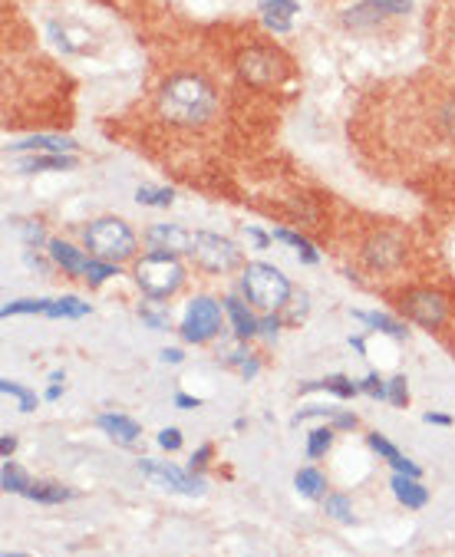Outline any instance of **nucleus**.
I'll list each match as a JSON object with an SVG mask.
<instances>
[{
  "label": "nucleus",
  "instance_id": "obj_15",
  "mask_svg": "<svg viewBox=\"0 0 455 557\" xmlns=\"http://www.w3.org/2000/svg\"><path fill=\"white\" fill-rule=\"evenodd\" d=\"M224 307H228V317H232V323H235V333L242 341H248V337H255V333L261 330V323L255 320V313L238 300V297H228L224 300Z\"/></svg>",
  "mask_w": 455,
  "mask_h": 557
},
{
  "label": "nucleus",
  "instance_id": "obj_39",
  "mask_svg": "<svg viewBox=\"0 0 455 557\" xmlns=\"http://www.w3.org/2000/svg\"><path fill=\"white\" fill-rule=\"evenodd\" d=\"M175 403H179L182 409H198V406H201V399H192V396H179Z\"/></svg>",
  "mask_w": 455,
  "mask_h": 557
},
{
  "label": "nucleus",
  "instance_id": "obj_28",
  "mask_svg": "<svg viewBox=\"0 0 455 557\" xmlns=\"http://www.w3.org/2000/svg\"><path fill=\"white\" fill-rule=\"evenodd\" d=\"M0 389H4L8 396H14V399L21 403V409H24V412L37 409V396H34L30 389H24L21 383H11V380H4V383H0Z\"/></svg>",
  "mask_w": 455,
  "mask_h": 557
},
{
  "label": "nucleus",
  "instance_id": "obj_10",
  "mask_svg": "<svg viewBox=\"0 0 455 557\" xmlns=\"http://www.w3.org/2000/svg\"><path fill=\"white\" fill-rule=\"evenodd\" d=\"M139 469H143L149 479H156V482H162V485H169V488H175V492H185V495H201V492H205V482H201V479L185 475V472H179L175 466L143 459V462H139Z\"/></svg>",
  "mask_w": 455,
  "mask_h": 557
},
{
  "label": "nucleus",
  "instance_id": "obj_38",
  "mask_svg": "<svg viewBox=\"0 0 455 557\" xmlns=\"http://www.w3.org/2000/svg\"><path fill=\"white\" fill-rule=\"evenodd\" d=\"M17 449V438L14 435H4V442H0V453H4V459Z\"/></svg>",
  "mask_w": 455,
  "mask_h": 557
},
{
  "label": "nucleus",
  "instance_id": "obj_32",
  "mask_svg": "<svg viewBox=\"0 0 455 557\" xmlns=\"http://www.w3.org/2000/svg\"><path fill=\"white\" fill-rule=\"evenodd\" d=\"M386 399H390L393 406H406L409 389H406V380H403V376H396V380H390V383H386Z\"/></svg>",
  "mask_w": 455,
  "mask_h": 557
},
{
  "label": "nucleus",
  "instance_id": "obj_8",
  "mask_svg": "<svg viewBox=\"0 0 455 557\" xmlns=\"http://www.w3.org/2000/svg\"><path fill=\"white\" fill-rule=\"evenodd\" d=\"M364 261H367L370 271L386 274V271H393V268H399V264L406 261V245H403V238L393 235V232H377V235L364 245Z\"/></svg>",
  "mask_w": 455,
  "mask_h": 557
},
{
  "label": "nucleus",
  "instance_id": "obj_27",
  "mask_svg": "<svg viewBox=\"0 0 455 557\" xmlns=\"http://www.w3.org/2000/svg\"><path fill=\"white\" fill-rule=\"evenodd\" d=\"M4 488H8V492H21V495H27L30 479H27L14 462H4Z\"/></svg>",
  "mask_w": 455,
  "mask_h": 557
},
{
  "label": "nucleus",
  "instance_id": "obj_19",
  "mask_svg": "<svg viewBox=\"0 0 455 557\" xmlns=\"http://www.w3.org/2000/svg\"><path fill=\"white\" fill-rule=\"evenodd\" d=\"M47 169L66 172V169H76V159H66V156H44V159H30V162L21 165V172H47Z\"/></svg>",
  "mask_w": 455,
  "mask_h": 557
},
{
  "label": "nucleus",
  "instance_id": "obj_9",
  "mask_svg": "<svg viewBox=\"0 0 455 557\" xmlns=\"http://www.w3.org/2000/svg\"><path fill=\"white\" fill-rule=\"evenodd\" d=\"M284 73H287L284 70V60L278 53H271V50L255 47V50H248L242 57V76L248 83H255V86H274V83L284 79Z\"/></svg>",
  "mask_w": 455,
  "mask_h": 557
},
{
  "label": "nucleus",
  "instance_id": "obj_37",
  "mask_svg": "<svg viewBox=\"0 0 455 557\" xmlns=\"http://www.w3.org/2000/svg\"><path fill=\"white\" fill-rule=\"evenodd\" d=\"M333 422H336L340 429H354V425H357V416H347V412H333Z\"/></svg>",
  "mask_w": 455,
  "mask_h": 557
},
{
  "label": "nucleus",
  "instance_id": "obj_17",
  "mask_svg": "<svg viewBox=\"0 0 455 557\" xmlns=\"http://www.w3.org/2000/svg\"><path fill=\"white\" fill-rule=\"evenodd\" d=\"M27 498L44 502V505H60V502L73 498V492H70V488H63V485H53V482H30Z\"/></svg>",
  "mask_w": 455,
  "mask_h": 557
},
{
  "label": "nucleus",
  "instance_id": "obj_7",
  "mask_svg": "<svg viewBox=\"0 0 455 557\" xmlns=\"http://www.w3.org/2000/svg\"><path fill=\"white\" fill-rule=\"evenodd\" d=\"M221 330V307L211 297H198L188 304L185 320H182V337L188 344H205L211 337H218Z\"/></svg>",
  "mask_w": 455,
  "mask_h": 557
},
{
  "label": "nucleus",
  "instance_id": "obj_42",
  "mask_svg": "<svg viewBox=\"0 0 455 557\" xmlns=\"http://www.w3.org/2000/svg\"><path fill=\"white\" fill-rule=\"evenodd\" d=\"M426 422H442V425H445V422H448V416H426Z\"/></svg>",
  "mask_w": 455,
  "mask_h": 557
},
{
  "label": "nucleus",
  "instance_id": "obj_25",
  "mask_svg": "<svg viewBox=\"0 0 455 557\" xmlns=\"http://www.w3.org/2000/svg\"><path fill=\"white\" fill-rule=\"evenodd\" d=\"M294 11H297V8L291 4V0H268V24L287 27V17H291Z\"/></svg>",
  "mask_w": 455,
  "mask_h": 557
},
{
  "label": "nucleus",
  "instance_id": "obj_21",
  "mask_svg": "<svg viewBox=\"0 0 455 557\" xmlns=\"http://www.w3.org/2000/svg\"><path fill=\"white\" fill-rule=\"evenodd\" d=\"M47 313L50 317H86L89 313V304H83L76 297H63V300H50Z\"/></svg>",
  "mask_w": 455,
  "mask_h": 557
},
{
  "label": "nucleus",
  "instance_id": "obj_16",
  "mask_svg": "<svg viewBox=\"0 0 455 557\" xmlns=\"http://www.w3.org/2000/svg\"><path fill=\"white\" fill-rule=\"evenodd\" d=\"M393 492H396V498L406 505V508H422L426 502H429V492L416 482V475H396L393 479Z\"/></svg>",
  "mask_w": 455,
  "mask_h": 557
},
{
  "label": "nucleus",
  "instance_id": "obj_6",
  "mask_svg": "<svg viewBox=\"0 0 455 557\" xmlns=\"http://www.w3.org/2000/svg\"><path fill=\"white\" fill-rule=\"evenodd\" d=\"M399 310L413 320V323H419V326H426V330H439L442 326V320H445V297L442 294H435V290H426V287H409V290H403L399 297Z\"/></svg>",
  "mask_w": 455,
  "mask_h": 557
},
{
  "label": "nucleus",
  "instance_id": "obj_40",
  "mask_svg": "<svg viewBox=\"0 0 455 557\" xmlns=\"http://www.w3.org/2000/svg\"><path fill=\"white\" fill-rule=\"evenodd\" d=\"M261 330L268 333V337H271V333L278 330V320H261Z\"/></svg>",
  "mask_w": 455,
  "mask_h": 557
},
{
  "label": "nucleus",
  "instance_id": "obj_2",
  "mask_svg": "<svg viewBox=\"0 0 455 557\" xmlns=\"http://www.w3.org/2000/svg\"><path fill=\"white\" fill-rule=\"evenodd\" d=\"M136 284L146 297L152 300H169L172 294H179V287L185 284V268L175 258V251H149L136 261Z\"/></svg>",
  "mask_w": 455,
  "mask_h": 557
},
{
  "label": "nucleus",
  "instance_id": "obj_1",
  "mask_svg": "<svg viewBox=\"0 0 455 557\" xmlns=\"http://www.w3.org/2000/svg\"><path fill=\"white\" fill-rule=\"evenodd\" d=\"M159 109L172 126H201L214 116L218 96L198 73H175L159 92Z\"/></svg>",
  "mask_w": 455,
  "mask_h": 557
},
{
  "label": "nucleus",
  "instance_id": "obj_41",
  "mask_svg": "<svg viewBox=\"0 0 455 557\" xmlns=\"http://www.w3.org/2000/svg\"><path fill=\"white\" fill-rule=\"evenodd\" d=\"M162 357H165L169 363H179V360H182V354H179V350H165Z\"/></svg>",
  "mask_w": 455,
  "mask_h": 557
},
{
  "label": "nucleus",
  "instance_id": "obj_11",
  "mask_svg": "<svg viewBox=\"0 0 455 557\" xmlns=\"http://www.w3.org/2000/svg\"><path fill=\"white\" fill-rule=\"evenodd\" d=\"M99 429H102L112 442H120V445H136L139 435H143L139 422H133L130 416H112V412L99 416Z\"/></svg>",
  "mask_w": 455,
  "mask_h": 557
},
{
  "label": "nucleus",
  "instance_id": "obj_13",
  "mask_svg": "<svg viewBox=\"0 0 455 557\" xmlns=\"http://www.w3.org/2000/svg\"><path fill=\"white\" fill-rule=\"evenodd\" d=\"M149 242L159 248V251H192V235L188 232H182V228H175V225H159V228H152L149 232Z\"/></svg>",
  "mask_w": 455,
  "mask_h": 557
},
{
  "label": "nucleus",
  "instance_id": "obj_31",
  "mask_svg": "<svg viewBox=\"0 0 455 557\" xmlns=\"http://www.w3.org/2000/svg\"><path fill=\"white\" fill-rule=\"evenodd\" d=\"M313 386L330 389V393H336V396H347V399L360 393V386H357V383H351V380H344V376H333V380H323V383H313Z\"/></svg>",
  "mask_w": 455,
  "mask_h": 557
},
{
  "label": "nucleus",
  "instance_id": "obj_29",
  "mask_svg": "<svg viewBox=\"0 0 455 557\" xmlns=\"http://www.w3.org/2000/svg\"><path fill=\"white\" fill-rule=\"evenodd\" d=\"M136 198L143 201V205H159V208H165V205H172V188H149V185H143L139 191H136Z\"/></svg>",
  "mask_w": 455,
  "mask_h": 557
},
{
  "label": "nucleus",
  "instance_id": "obj_26",
  "mask_svg": "<svg viewBox=\"0 0 455 557\" xmlns=\"http://www.w3.org/2000/svg\"><path fill=\"white\" fill-rule=\"evenodd\" d=\"M274 238H278V242H284V245H291V248H297V251H300V258H304L307 264H317V251H313L300 235H291V232H284V228H281V232H274Z\"/></svg>",
  "mask_w": 455,
  "mask_h": 557
},
{
  "label": "nucleus",
  "instance_id": "obj_20",
  "mask_svg": "<svg viewBox=\"0 0 455 557\" xmlns=\"http://www.w3.org/2000/svg\"><path fill=\"white\" fill-rule=\"evenodd\" d=\"M435 129L455 143V96H448L439 109H435Z\"/></svg>",
  "mask_w": 455,
  "mask_h": 557
},
{
  "label": "nucleus",
  "instance_id": "obj_34",
  "mask_svg": "<svg viewBox=\"0 0 455 557\" xmlns=\"http://www.w3.org/2000/svg\"><path fill=\"white\" fill-rule=\"evenodd\" d=\"M159 445H162V449H169V453H175L179 445H182V432H179V429H165V432L159 435Z\"/></svg>",
  "mask_w": 455,
  "mask_h": 557
},
{
  "label": "nucleus",
  "instance_id": "obj_3",
  "mask_svg": "<svg viewBox=\"0 0 455 557\" xmlns=\"http://www.w3.org/2000/svg\"><path fill=\"white\" fill-rule=\"evenodd\" d=\"M86 248L102 261H126L136 255V232L123 218H96L83 232Z\"/></svg>",
  "mask_w": 455,
  "mask_h": 557
},
{
  "label": "nucleus",
  "instance_id": "obj_14",
  "mask_svg": "<svg viewBox=\"0 0 455 557\" xmlns=\"http://www.w3.org/2000/svg\"><path fill=\"white\" fill-rule=\"evenodd\" d=\"M370 449H373V453H380V456H383L396 472H403V475H416V479H419V466H413V462L396 449V445H390L380 432H373V435H370Z\"/></svg>",
  "mask_w": 455,
  "mask_h": 557
},
{
  "label": "nucleus",
  "instance_id": "obj_4",
  "mask_svg": "<svg viewBox=\"0 0 455 557\" xmlns=\"http://www.w3.org/2000/svg\"><path fill=\"white\" fill-rule=\"evenodd\" d=\"M248 300L261 310H278L287 304L291 297V281L274 268V264H248L245 268V281H242Z\"/></svg>",
  "mask_w": 455,
  "mask_h": 557
},
{
  "label": "nucleus",
  "instance_id": "obj_23",
  "mask_svg": "<svg viewBox=\"0 0 455 557\" xmlns=\"http://www.w3.org/2000/svg\"><path fill=\"white\" fill-rule=\"evenodd\" d=\"M14 152H24V149H44V152H66V149H73V143H66V139H50V136H40V139H27V143H17V146H11Z\"/></svg>",
  "mask_w": 455,
  "mask_h": 557
},
{
  "label": "nucleus",
  "instance_id": "obj_33",
  "mask_svg": "<svg viewBox=\"0 0 455 557\" xmlns=\"http://www.w3.org/2000/svg\"><path fill=\"white\" fill-rule=\"evenodd\" d=\"M360 389H364V393H370V396H380V399H386V383H383L380 376H373V373H370V376L360 383Z\"/></svg>",
  "mask_w": 455,
  "mask_h": 557
},
{
  "label": "nucleus",
  "instance_id": "obj_36",
  "mask_svg": "<svg viewBox=\"0 0 455 557\" xmlns=\"http://www.w3.org/2000/svg\"><path fill=\"white\" fill-rule=\"evenodd\" d=\"M208 456H211V445H201V449L192 456V472H195V469H201V466L208 462Z\"/></svg>",
  "mask_w": 455,
  "mask_h": 557
},
{
  "label": "nucleus",
  "instance_id": "obj_24",
  "mask_svg": "<svg viewBox=\"0 0 455 557\" xmlns=\"http://www.w3.org/2000/svg\"><path fill=\"white\" fill-rule=\"evenodd\" d=\"M360 320H367L370 326H380L383 333H390V337H406V326L403 323H396V320H390V317H380V313H357Z\"/></svg>",
  "mask_w": 455,
  "mask_h": 557
},
{
  "label": "nucleus",
  "instance_id": "obj_5",
  "mask_svg": "<svg viewBox=\"0 0 455 557\" xmlns=\"http://www.w3.org/2000/svg\"><path fill=\"white\" fill-rule=\"evenodd\" d=\"M188 255L211 274H228L242 261V251L232 242L221 238V235H208V232L192 235V251Z\"/></svg>",
  "mask_w": 455,
  "mask_h": 557
},
{
  "label": "nucleus",
  "instance_id": "obj_12",
  "mask_svg": "<svg viewBox=\"0 0 455 557\" xmlns=\"http://www.w3.org/2000/svg\"><path fill=\"white\" fill-rule=\"evenodd\" d=\"M50 255H53V261H57L66 274H73V277H86V268H89V261H93V258H86L83 251H76V248L66 245V242H50Z\"/></svg>",
  "mask_w": 455,
  "mask_h": 557
},
{
  "label": "nucleus",
  "instance_id": "obj_22",
  "mask_svg": "<svg viewBox=\"0 0 455 557\" xmlns=\"http://www.w3.org/2000/svg\"><path fill=\"white\" fill-rule=\"evenodd\" d=\"M330 445H333V429H313L307 435V456L310 459H320L330 453Z\"/></svg>",
  "mask_w": 455,
  "mask_h": 557
},
{
  "label": "nucleus",
  "instance_id": "obj_30",
  "mask_svg": "<svg viewBox=\"0 0 455 557\" xmlns=\"http://www.w3.org/2000/svg\"><path fill=\"white\" fill-rule=\"evenodd\" d=\"M327 515H333L336 521H354V508L344 495H327Z\"/></svg>",
  "mask_w": 455,
  "mask_h": 557
},
{
  "label": "nucleus",
  "instance_id": "obj_18",
  "mask_svg": "<svg viewBox=\"0 0 455 557\" xmlns=\"http://www.w3.org/2000/svg\"><path fill=\"white\" fill-rule=\"evenodd\" d=\"M294 485H297V492L307 495V498H320V495L327 492V479H323L317 469H300L297 479H294Z\"/></svg>",
  "mask_w": 455,
  "mask_h": 557
},
{
  "label": "nucleus",
  "instance_id": "obj_35",
  "mask_svg": "<svg viewBox=\"0 0 455 557\" xmlns=\"http://www.w3.org/2000/svg\"><path fill=\"white\" fill-rule=\"evenodd\" d=\"M21 232H24V238H27L30 245H40V242H44V232H40V225H34V221H24Z\"/></svg>",
  "mask_w": 455,
  "mask_h": 557
}]
</instances>
